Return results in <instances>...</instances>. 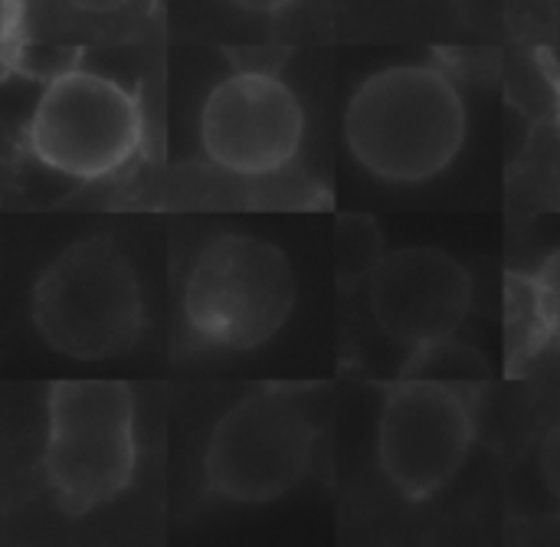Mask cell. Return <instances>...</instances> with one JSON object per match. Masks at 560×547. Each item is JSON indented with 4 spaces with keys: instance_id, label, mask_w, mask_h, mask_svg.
<instances>
[{
    "instance_id": "obj_5",
    "label": "cell",
    "mask_w": 560,
    "mask_h": 547,
    "mask_svg": "<svg viewBox=\"0 0 560 547\" xmlns=\"http://www.w3.org/2000/svg\"><path fill=\"white\" fill-rule=\"evenodd\" d=\"M144 141L141 102L121 82L92 69L56 72L26 125L30 154L52 174L105 181L118 174Z\"/></svg>"
},
{
    "instance_id": "obj_8",
    "label": "cell",
    "mask_w": 560,
    "mask_h": 547,
    "mask_svg": "<svg viewBox=\"0 0 560 547\" xmlns=\"http://www.w3.org/2000/svg\"><path fill=\"white\" fill-rule=\"evenodd\" d=\"M305 138L299 95L269 69H240L200 108V148L220 171L262 181L285 171Z\"/></svg>"
},
{
    "instance_id": "obj_10",
    "label": "cell",
    "mask_w": 560,
    "mask_h": 547,
    "mask_svg": "<svg viewBox=\"0 0 560 547\" xmlns=\"http://www.w3.org/2000/svg\"><path fill=\"white\" fill-rule=\"evenodd\" d=\"M384 256V236L371 217L348 213L338 220V236H335V259H338V279L341 282H358L374 272V266Z\"/></svg>"
},
{
    "instance_id": "obj_13",
    "label": "cell",
    "mask_w": 560,
    "mask_h": 547,
    "mask_svg": "<svg viewBox=\"0 0 560 547\" xmlns=\"http://www.w3.org/2000/svg\"><path fill=\"white\" fill-rule=\"evenodd\" d=\"M62 3H69L72 10L89 13V16H112V13L128 10L135 0H62Z\"/></svg>"
},
{
    "instance_id": "obj_4",
    "label": "cell",
    "mask_w": 560,
    "mask_h": 547,
    "mask_svg": "<svg viewBox=\"0 0 560 547\" xmlns=\"http://www.w3.org/2000/svg\"><path fill=\"white\" fill-rule=\"evenodd\" d=\"M295 309L289 256L259 236L226 233L210 240L184 286V318L197 341L253 351L272 341Z\"/></svg>"
},
{
    "instance_id": "obj_9",
    "label": "cell",
    "mask_w": 560,
    "mask_h": 547,
    "mask_svg": "<svg viewBox=\"0 0 560 547\" xmlns=\"http://www.w3.org/2000/svg\"><path fill=\"white\" fill-rule=\"evenodd\" d=\"M368 302L381 331L417 358L446 348L472 309V276L436 246L384 253L368 276Z\"/></svg>"
},
{
    "instance_id": "obj_1",
    "label": "cell",
    "mask_w": 560,
    "mask_h": 547,
    "mask_svg": "<svg viewBox=\"0 0 560 547\" xmlns=\"http://www.w3.org/2000/svg\"><path fill=\"white\" fill-rule=\"evenodd\" d=\"M469 108L433 62H397L368 75L345 108L351 158L384 184L440 177L463 151Z\"/></svg>"
},
{
    "instance_id": "obj_6",
    "label": "cell",
    "mask_w": 560,
    "mask_h": 547,
    "mask_svg": "<svg viewBox=\"0 0 560 547\" xmlns=\"http://www.w3.org/2000/svg\"><path fill=\"white\" fill-rule=\"evenodd\" d=\"M315 456V427L292 391L266 387L230 407L203 453V482L236 505L289 496Z\"/></svg>"
},
{
    "instance_id": "obj_12",
    "label": "cell",
    "mask_w": 560,
    "mask_h": 547,
    "mask_svg": "<svg viewBox=\"0 0 560 547\" xmlns=\"http://www.w3.org/2000/svg\"><path fill=\"white\" fill-rule=\"evenodd\" d=\"M538 476L545 492L555 499V505L560 509V420L545 433L541 450H538Z\"/></svg>"
},
{
    "instance_id": "obj_2",
    "label": "cell",
    "mask_w": 560,
    "mask_h": 547,
    "mask_svg": "<svg viewBox=\"0 0 560 547\" xmlns=\"http://www.w3.org/2000/svg\"><path fill=\"white\" fill-rule=\"evenodd\" d=\"M30 318L43 345L66 358H118L131 351L144 331L138 272L112 240H79L39 272Z\"/></svg>"
},
{
    "instance_id": "obj_14",
    "label": "cell",
    "mask_w": 560,
    "mask_h": 547,
    "mask_svg": "<svg viewBox=\"0 0 560 547\" xmlns=\"http://www.w3.org/2000/svg\"><path fill=\"white\" fill-rule=\"evenodd\" d=\"M233 7L246 10V13H259V16H272V13H282L289 10L295 0H230Z\"/></svg>"
},
{
    "instance_id": "obj_3",
    "label": "cell",
    "mask_w": 560,
    "mask_h": 547,
    "mask_svg": "<svg viewBox=\"0 0 560 547\" xmlns=\"http://www.w3.org/2000/svg\"><path fill=\"white\" fill-rule=\"evenodd\" d=\"M138 466L135 397L121 381H56L46 394L43 473L69 519L118 499Z\"/></svg>"
},
{
    "instance_id": "obj_11",
    "label": "cell",
    "mask_w": 560,
    "mask_h": 547,
    "mask_svg": "<svg viewBox=\"0 0 560 547\" xmlns=\"http://www.w3.org/2000/svg\"><path fill=\"white\" fill-rule=\"evenodd\" d=\"M528 292L535 315L541 322V331L548 345L560 351V249H555L535 276H528Z\"/></svg>"
},
{
    "instance_id": "obj_7",
    "label": "cell",
    "mask_w": 560,
    "mask_h": 547,
    "mask_svg": "<svg viewBox=\"0 0 560 547\" xmlns=\"http://www.w3.org/2000/svg\"><path fill=\"white\" fill-rule=\"evenodd\" d=\"M472 440L476 420L463 391L430 377H407L384 397L377 466L407 502H427L463 473Z\"/></svg>"
},
{
    "instance_id": "obj_15",
    "label": "cell",
    "mask_w": 560,
    "mask_h": 547,
    "mask_svg": "<svg viewBox=\"0 0 560 547\" xmlns=\"http://www.w3.org/2000/svg\"><path fill=\"white\" fill-rule=\"evenodd\" d=\"M551 135H555V148L560 151V95H558V108H555V118H551Z\"/></svg>"
}]
</instances>
